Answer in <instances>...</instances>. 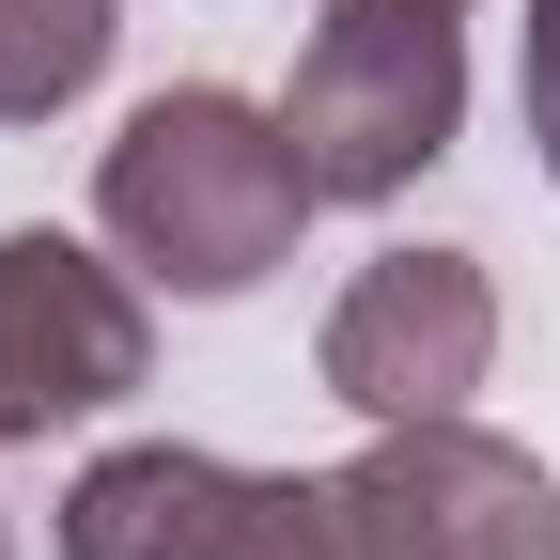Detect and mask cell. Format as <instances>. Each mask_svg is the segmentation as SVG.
<instances>
[{
	"mask_svg": "<svg viewBox=\"0 0 560 560\" xmlns=\"http://www.w3.org/2000/svg\"><path fill=\"white\" fill-rule=\"evenodd\" d=\"M312 156H296V125L219 94V79H187V94H140L125 140L94 156V219L140 280H172V296H249L265 265H296L312 234Z\"/></svg>",
	"mask_w": 560,
	"mask_h": 560,
	"instance_id": "obj_1",
	"label": "cell"
},
{
	"mask_svg": "<svg viewBox=\"0 0 560 560\" xmlns=\"http://www.w3.org/2000/svg\"><path fill=\"white\" fill-rule=\"evenodd\" d=\"M280 125H296V156L327 202H389L452 156L467 125V16H420V0H327L312 47H296V94H280Z\"/></svg>",
	"mask_w": 560,
	"mask_h": 560,
	"instance_id": "obj_2",
	"label": "cell"
},
{
	"mask_svg": "<svg viewBox=\"0 0 560 560\" xmlns=\"http://www.w3.org/2000/svg\"><path fill=\"white\" fill-rule=\"evenodd\" d=\"M327 560H560V482L482 420H374L327 467Z\"/></svg>",
	"mask_w": 560,
	"mask_h": 560,
	"instance_id": "obj_3",
	"label": "cell"
},
{
	"mask_svg": "<svg viewBox=\"0 0 560 560\" xmlns=\"http://www.w3.org/2000/svg\"><path fill=\"white\" fill-rule=\"evenodd\" d=\"M62 560H327V467H219L187 436L62 482Z\"/></svg>",
	"mask_w": 560,
	"mask_h": 560,
	"instance_id": "obj_4",
	"label": "cell"
},
{
	"mask_svg": "<svg viewBox=\"0 0 560 560\" xmlns=\"http://www.w3.org/2000/svg\"><path fill=\"white\" fill-rule=\"evenodd\" d=\"M140 374H156L140 280L94 265L79 234H0V452L62 436V420H109Z\"/></svg>",
	"mask_w": 560,
	"mask_h": 560,
	"instance_id": "obj_5",
	"label": "cell"
},
{
	"mask_svg": "<svg viewBox=\"0 0 560 560\" xmlns=\"http://www.w3.org/2000/svg\"><path fill=\"white\" fill-rule=\"evenodd\" d=\"M312 374L359 420H467V389L499 374V280H482L467 249H374L359 280H342Z\"/></svg>",
	"mask_w": 560,
	"mask_h": 560,
	"instance_id": "obj_6",
	"label": "cell"
},
{
	"mask_svg": "<svg viewBox=\"0 0 560 560\" xmlns=\"http://www.w3.org/2000/svg\"><path fill=\"white\" fill-rule=\"evenodd\" d=\"M125 0H0V125H47L109 79Z\"/></svg>",
	"mask_w": 560,
	"mask_h": 560,
	"instance_id": "obj_7",
	"label": "cell"
},
{
	"mask_svg": "<svg viewBox=\"0 0 560 560\" xmlns=\"http://www.w3.org/2000/svg\"><path fill=\"white\" fill-rule=\"evenodd\" d=\"M529 172L560 187V0H529Z\"/></svg>",
	"mask_w": 560,
	"mask_h": 560,
	"instance_id": "obj_8",
	"label": "cell"
},
{
	"mask_svg": "<svg viewBox=\"0 0 560 560\" xmlns=\"http://www.w3.org/2000/svg\"><path fill=\"white\" fill-rule=\"evenodd\" d=\"M0 560H16V529H0Z\"/></svg>",
	"mask_w": 560,
	"mask_h": 560,
	"instance_id": "obj_9",
	"label": "cell"
}]
</instances>
